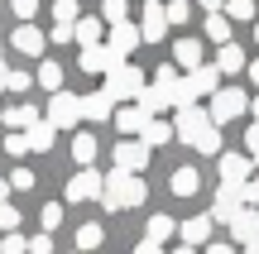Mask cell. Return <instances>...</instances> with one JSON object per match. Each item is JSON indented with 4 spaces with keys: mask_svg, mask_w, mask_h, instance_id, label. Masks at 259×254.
<instances>
[{
    "mask_svg": "<svg viewBox=\"0 0 259 254\" xmlns=\"http://www.w3.org/2000/svg\"><path fill=\"white\" fill-rule=\"evenodd\" d=\"M5 154H10V159H24V154H29V134L10 130V134H5Z\"/></svg>",
    "mask_w": 259,
    "mask_h": 254,
    "instance_id": "e575fe53",
    "label": "cell"
},
{
    "mask_svg": "<svg viewBox=\"0 0 259 254\" xmlns=\"http://www.w3.org/2000/svg\"><path fill=\"white\" fill-rule=\"evenodd\" d=\"M0 120H5L10 130L29 134V130H34V125H38V120H48V115H38L34 106H24V101H19V106H5V111H0Z\"/></svg>",
    "mask_w": 259,
    "mask_h": 254,
    "instance_id": "7c38bea8",
    "label": "cell"
},
{
    "mask_svg": "<svg viewBox=\"0 0 259 254\" xmlns=\"http://www.w3.org/2000/svg\"><path fill=\"white\" fill-rule=\"evenodd\" d=\"M139 139H144L149 149H158V144H168V139H178V130H173V125H163V120H149V125H144V134H139Z\"/></svg>",
    "mask_w": 259,
    "mask_h": 254,
    "instance_id": "d4e9b609",
    "label": "cell"
},
{
    "mask_svg": "<svg viewBox=\"0 0 259 254\" xmlns=\"http://www.w3.org/2000/svg\"><path fill=\"white\" fill-rule=\"evenodd\" d=\"M82 120H87V111H82V96H72V91H58L53 101H48V125H53V130H77Z\"/></svg>",
    "mask_w": 259,
    "mask_h": 254,
    "instance_id": "277c9868",
    "label": "cell"
},
{
    "mask_svg": "<svg viewBox=\"0 0 259 254\" xmlns=\"http://www.w3.org/2000/svg\"><path fill=\"white\" fill-rule=\"evenodd\" d=\"M135 43H144V29H135V19H125V24H111V34H106V48H115L120 58L135 53Z\"/></svg>",
    "mask_w": 259,
    "mask_h": 254,
    "instance_id": "30bf717a",
    "label": "cell"
},
{
    "mask_svg": "<svg viewBox=\"0 0 259 254\" xmlns=\"http://www.w3.org/2000/svg\"><path fill=\"white\" fill-rule=\"evenodd\" d=\"M0 230H5V235H15V230H19V211L10 207V201L0 207Z\"/></svg>",
    "mask_w": 259,
    "mask_h": 254,
    "instance_id": "60d3db41",
    "label": "cell"
},
{
    "mask_svg": "<svg viewBox=\"0 0 259 254\" xmlns=\"http://www.w3.org/2000/svg\"><path fill=\"white\" fill-rule=\"evenodd\" d=\"M231 240L235 245H250V240H259V207H245V211H235V221H231Z\"/></svg>",
    "mask_w": 259,
    "mask_h": 254,
    "instance_id": "8fae6325",
    "label": "cell"
},
{
    "mask_svg": "<svg viewBox=\"0 0 259 254\" xmlns=\"http://www.w3.org/2000/svg\"><path fill=\"white\" fill-rule=\"evenodd\" d=\"M149 120H154V115H149V111H139V106H120V111H115V130H120L125 139H130V134H135V139H139Z\"/></svg>",
    "mask_w": 259,
    "mask_h": 254,
    "instance_id": "5bb4252c",
    "label": "cell"
},
{
    "mask_svg": "<svg viewBox=\"0 0 259 254\" xmlns=\"http://www.w3.org/2000/svg\"><path fill=\"white\" fill-rule=\"evenodd\" d=\"M38 86H48V91H63V67L58 63H38Z\"/></svg>",
    "mask_w": 259,
    "mask_h": 254,
    "instance_id": "83f0119b",
    "label": "cell"
},
{
    "mask_svg": "<svg viewBox=\"0 0 259 254\" xmlns=\"http://www.w3.org/2000/svg\"><path fill=\"white\" fill-rule=\"evenodd\" d=\"M135 254H163V245H154V240H139Z\"/></svg>",
    "mask_w": 259,
    "mask_h": 254,
    "instance_id": "bcb514c9",
    "label": "cell"
},
{
    "mask_svg": "<svg viewBox=\"0 0 259 254\" xmlns=\"http://www.w3.org/2000/svg\"><path fill=\"white\" fill-rule=\"evenodd\" d=\"M197 154H221V125H211V130L197 139Z\"/></svg>",
    "mask_w": 259,
    "mask_h": 254,
    "instance_id": "d590c367",
    "label": "cell"
},
{
    "mask_svg": "<svg viewBox=\"0 0 259 254\" xmlns=\"http://www.w3.org/2000/svg\"><path fill=\"white\" fill-rule=\"evenodd\" d=\"M144 43H163V34H168V5L163 0H144Z\"/></svg>",
    "mask_w": 259,
    "mask_h": 254,
    "instance_id": "9c48e42d",
    "label": "cell"
},
{
    "mask_svg": "<svg viewBox=\"0 0 259 254\" xmlns=\"http://www.w3.org/2000/svg\"><path fill=\"white\" fill-rule=\"evenodd\" d=\"M149 159H154V149L144 139H120L115 144V168H125V173H144Z\"/></svg>",
    "mask_w": 259,
    "mask_h": 254,
    "instance_id": "8992f818",
    "label": "cell"
},
{
    "mask_svg": "<svg viewBox=\"0 0 259 254\" xmlns=\"http://www.w3.org/2000/svg\"><path fill=\"white\" fill-rule=\"evenodd\" d=\"M101 192H106V173H96V168H82L67 182V201H92V197H101Z\"/></svg>",
    "mask_w": 259,
    "mask_h": 254,
    "instance_id": "52a82bcc",
    "label": "cell"
},
{
    "mask_svg": "<svg viewBox=\"0 0 259 254\" xmlns=\"http://www.w3.org/2000/svg\"><path fill=\"white\" fill-rule=\"evenodd\" d=\"M0 254H29V240L15 230V235H5V240H0Z\"/></svg>",
    "mask_w": 259,
    "mask_h": 254,
    "instance_id": "f35d334b",
    "label": "cell"
},
{
    "mask_svg": "<svg viewBox=\"0 0 259 254\" xmlns=\"http://www.w3.org/2000/svg\"><path fill=\"white\" fill-rule=\"evenodd\" d=\"M120 63L125 58L115 53V48H106V43L101 48H82V72H92V77H111Z\"/></svg>",
    "mask_w": 259,
    "mask_h": 254,
    "instance_id": "ba28073f",
    "label": "cell"
},
{
    "mask_svg": "<svg viewBox=\"0 0 259 254\" xmlns=\"http://www.w3.org/2000/svg\"><path fill=\"white\" fill-rule=\"evenodd\" d=\"M101 240H106V230L96 226V221H87V226L77 230V249H82V254H87V249H96V245H101Z\"/></svg>",
    "mask_w": 259,
    "mask_h": 254,
    "instance_id": "f1b7e54d",
    "label": "cell"
},
{
    "mask_svg": "<svg viewBox=\"0 0 259 254\" xmlns=\"http://www.w3.org/2000/svg\"><path fill=\"white\" fill-rule=\"evenodd\" d=\"M173 58H178V67H187V72L206 67L202 63V38H178V43H173Z\"/></svg>",
    "mask_w": 259,
    "mask_h": 254,
    "instance_id": "e0dca14e",
    "label": "cell"
},
{
    "mask_svg": "<svg viewBox=\"0 0 259 254\" xmlns=\"http://www.w3.org/2000/svg\"><path fill=\"white\" fill-rule=\"evenodd\" d=\"M226 19H254V0H226Z\"/></svg>",
    "mask_w": 259,
    "mask_h": 254,
    "instance_id": "836d02e7",
    "label": "cell"
},
{
    "mask_svg": "<svg viewBox=\"0 0 259 254\" xmlns=\"http://www.w3.org/2000/svg\"><path fill=\"white\" fill-rule=\"evenodd\" d=\"M245 154H250V159L259 163V120L250 125V134H245Z\"/></svg>",
    "mask_w": 259,
    "mask_h": 254,
    "instance_id": "ee69618b",
    "label": "cell"
},
{
    "mask_svg": "<svg viewBox=\"0 0 259 254\" xmlns=\"http://www.w3.org/2000/svg\"><path fill=\"white\" fill-rule=\"evenodd\" d=\"M173 230H183V226H173V216H149V235L144 240L163 245V240H173Z\"/></svg>",
    "mask_w": 259,
    "mask_h": 254,
    "instance_id": "484cf974",
    "label": "cell"
},
{
    "mask_svg": "<svg viewBox=\"0 0 259 254\" xmlns=\"http://www.w3.org/2000/svg\"><path fill=\"white\" fill-rule=\"evenodd\" d=\"M206 111H211L216 125H231V120H240V115L250 111V96H245L240 86H221V91L211 96V106H206Z\"/></svg>",
    "mask_w": 259,
    "mask_h": 254,
    "instance_id": "3957f363",
    "label": "cell"
},
{
    "mask_svg": "<svg viewBox=\"0 0 259 254\" xmlns=\"http://www.w3.org/2000/svg\"><path fill=\"white\" fill-rule=\"evenodd\" d=\"M216 67H221V72H245V67H250V63H245V48L240 43H226L221 53H216Z\"/></svg>",
    "mask_w": 259,
    "mask_h": 254,
    "instance_id": "603a6c76",
    "label": "cell"
},
{
    "mask_svg": "<svg viewBox=\"0 0 259 254\" xmlns=\"http://www.w3.org/2000/svg\"><path fill=\"white\" fill-rule=\"evenodd\" d=\"M29 254H53V235H34L29 240Z\"/></svg>",
    "mask_w": 259,
    "mask_h": 254,
    "instance_id": "f6af8a7d",
    "label": "cell"
},
{
    "mask_svg": "<svg viewBox=\"0 0 259 254\" xmlns=\"http://www.w3.org/2000/svg\"><path fill=\"white\" fill-rule=\"evenodd\" d=\"M53 43H77V24H53Z\"/></svg>",
    "mask_w": 259,
    "mask_h": 254,
    "instance_id": "7bdbcfd3",
    "label": "cell"
},
{
    "mask_svg": "<svg viewBox=\"0 0 259 254\" xmlns=\"http://www.w3.org/2000/svg\"><path fill=\"white\" fill-rule=\"evenodd\" d=\"M34 173H29V168H15V173H10V187H15V192H29V187H34Z\"/></svg>",
    "mask_w": 259,
    "mask_h": 254,
    "instance_id": "b9f144b4",
    "label": "cell"
},
{
    "mask_svg": "<svg viewBox=\"0 0 259 254\" xmlns=\"http://www.w3.org/2000/svg\"><path fill=\"white\" fill-rule=\"evenodd\" d=\"M250 115H254V120H259V96H254V101H250Z\"/></svg>",
    "mask_w": 259,
    "mask_h": 254,
    "instance_id": "db71d44e",
    "label": "cell"
},
{
    "mask_svg": "<svg viewBox=\"0 0 259 254\" xmlns=\"http://www.w3.org/2000/svg\"><path fill=\"white\" fill-rule=\"evenodd\" d=\"M192 19V5L187 0H168V24H187Z\"/></svg>",
    "mask_w": 259,
    "mask_h": 254,
    "instance_id": "8d00e7d4",
    "label": "cell"
},
{
    "mask_svg": "<svg viewBox=\"0 0 259 254\" xmlns=\"http://www.w3.org/2000/svg\"><path fill=\"white\" fill-rule=\"evenodd\" d=\"M135 106H139V111H149V115H154V120H158V111H168V106H173V96H168L163 86H144Z\"/></svg>",
    "mask_w": 259,
    "mask_h": 254,
    "instance_id": "d6986e66",
    "label": "cell"
},
{
    "mask_svg": "<svg viewBox=\"0 0 259 254\" xmlns=\"http://www.w3.org/2000/svg\"><path fill=\"white\" fill-rule=\"evenodd\" d=\"M197 5H202L206 15H216V10H226V0H197Z\"/></svg>",
    "mask_w": 259,
    "mask_h": 254,
    "instance_id": "7dc6e473",
    "label": "cell"
},
{
    "mask_svg": "<svg viewBox=\"0 0 259 254\" xmlns=\"http://www.w3.org/2000/svg\"><path fill=\"white\" fill-rule=\"evenodd\" d=\"M10 192H15V187H10V178H0V207L10 201Z\"/></svg>",
    "mask_w": 259,
    "mask_h": 254,
    "instance_id": "c3c4849f",
    "label": "cell"
},
{
    "mask_svg": "<svg viewBox=\"0 0 259 254\" xmlns=\"http://www.w3.org/2000/svg\"><path fill=\"white\" fill-rule=\"evenodd\" d=\"M77 19H82L77 0H58V5H53V24H77Z\"/></svg>",
    "mask_w": 259,
    "mask_h": 254,
    "instance_id": "4dcf8cb0",
    "label": "cell"
},
{
    "mask_svg": "<svg viewBox=\"0 0 259 254\" xmlns=\"http://www.w3.org/2000/svg\"><path fill=\"white\" fill-rule=\"evenodd\" d=\"M245 254H259V240H250V245H245Z\"/></svg>",
    "mask_w": 259,
    "mask_h": 254,
    "instance_id": "9f6ffc18",
    "label": "cell"
},
{
    "mask_svg": "<svg viewBox=\"0 0 259 254\" xmlns=\"http://www.w3.org/2000/svg\"><path fill=\"white\" fill-rule=\"evenodd\" d=\"M168 187H173V197H197V187H202V173H197V168H178L173 178H168Z\"/></svg>",
    "mask_w": 259,
    "mask_h": 254,
    "instance_id": "ffe728a7",
    "label": "cell"
},
{
    "mask_svg": "<svg viewBox=\"0 0 259 254\" xmlns=\"http://www.w3.org/2000/svg\"><path fill=\"white\" fill-rule=\"evenodd\" d=\"M250 207H259V178L250 182Z\"/></svg>",
    "mask_w": 259,
    "mask_h": 254,
    "instance_id": "f907efd6",
    "label": "cell"
},
{
    "mask_svg": "<svg viewBox=\"0 0 259 254\" xmlns=\"http://www.w3.org/2000/svg\"><path fill=\"white\" fill-rule=\"evenodd\" d=\"M5 77H10V67H5V53H0V91H5Z\"/></svg>",
    "mask_w": 259,
    "mask_h": 254,
    "instance_id": "816d5d0a",
    "label": "cell"
},
{
    "mask_svg": "<svg viewBox=\"0 0 259 254\" xmlns=\"http://www.w3.org/2000/svg\"><path fill=\"white\" fill-rule=\"evenodd\" d=\"M173 254H197V249H192V245H178V249H173Z\"/></svg>",
    "mask_w": 259,
    "mask_h": 254,
    "instance_id": "11a10c76",
    "label": "cell"
},
{
    "mask_svg": "<svg viewBox=\"0 0 259 254\" xmlns=\"http://www.w3.org/2000/svg\"><path fill=\"white\" fill-rule=\"evenodd\" d=\"M38 221H44V235H53V230L63 226V207H58V201H48V207L38 211Z\"/></svg>",
    "mask_w": 259,
    "mask_h": 254,
    "instance_id": "d6a6232c",
    "label": "cell"
},
{
    "mask_svg": "<svg viewBox=\"0 0 259 254\" xmlns=\"http://www.w3.org/2000/svg\"><path fill=\"white\" fill-rule=\"evenodd\" d=\"M101 34H106V24L96 15H82V19H77V43H82V48H101Z\"/></svg>",
    "mask_w": 259,
    "mask_h": 254,
    "instance_id": "44dd1931",
    "label": "cell"
},
{
    "mask_svg": "<svg viewBox=\"0 0 259 254\" xmlns=\"http://www.w3.org/2000/svg\"><path fill=\"white\" fill-rule=\"evenodd\" d=\"M178 235H183V245H192V249L206 245V240H211V211H206V216H187Z\"/></svg>",
    "mask_w": 259,
    "mask_h": 254,
    "instance_id": "9a60e30c",
    "label": "cell"
},
{
    "mask_svg": "<svg viewBox=\"0 0 259 254\" xmlns=\"http://www.w3.org/2000/svg\"><path fill=\"white\" fill-rule=\"evenodd\" d=\"M53 125H48V120H38L34 125V130H29V149H38V154H44V149H53Z\"/></svg>",
    "mask_w": 259,
    "mask_h": 254,
    "instance_id": "4316f807",
    "label": "cell"
},
{
    "mask_svg": "<svg viewBox=\"0 0 259 254\" xmlns=\"http://www.w3.org/2000/svg\"><path fill=\"white\" fill-rule=\"evenodd\" d=\"M10 43H15V48H19V53H24V58H38V53H44V43H48V38L38 34L34 24H19L15 34H10Z\"/></svg>",
    "mask_w": 259,
    "mask_h": 254,
    "instance_id": "2e32d148",
    "label": "cell"
},
{
    "mask_svg": "<svg viewBox=\"0 0 259 254\" xmlns=\"http://www.w3.org/2000/svg\"><path fill=\"white\" fill-rule=\"evenodd\" d=\"M206 38L211 43H231V19H226V10H216V15H206Z\"/></svg>",
    "mask_w": 259,
    "mask_h": 254,
    "instance_id": "cb8c5ba5",
    "label": "cell"
},
{
    "mask_svg": "<svg viewBox=\"0 0 259 254\" xmlns=\"http://www.w3.org/2000/svg\"><path fill=\"white\" fill-rule=\"evenodd\" d=\"M178 82H183V77H178V67H173V63H163V67H158V72H154V86H163L168 96L178 91Z\"/></svg>",
    "mask_w": 259,
    "mask_h": 254,
    "instance_id": "1f68e13d",
    "label": "cell"
},
{
    "mask_svg": "<svg viewBox=\"0 0 259 254\" xmlns=\"http://www.w3.org/2000/svg\"><path fill=\"white\" fill-rule=\"evenodd\" d=\"M149 197V187H144V178L139 173H125V168H115V173H106V192H101V201L111 211H125V207H139V201Z\"/></svg>",
    "mask_w": 259,
    "mask_h": 254,
    "instance_id": "6da1fadb",
    "label": "cell"
},
{
    "mask_svg": "<svg viewBox=\"0 0 259 254\" xmlns=\"http://www.w3.org/2000/svg\"><path fill=\"white\" fill-rule=\"evenodd\" d=\"M254 43H259V24H254Z\"/></svg>",
    "mask_w": 259,
    "mask_h": 254,
    "instance_id": "6f0895ef",
    "label": "cell"
},
{
    "mask_svg": "<svg viewBox=\"0 0 259 254\" xmlns=\"http://www.w3.org/2000/svg\"><path fill=\"white\" fill-rule=\"evenodd\" d=\"M206 254H240V249H235V245H211Z\"/></svg>",
    "mask_w": 259,
    "mask_h": 254,
    "instance_id": "681fc988",
    "label": "cell"
},
{
    "mask_svg": "<svg viewBox=\"0 0 259 254\" xmlns=\"http://www.w3.org/2000/svg\"><path fill=\"white\" fill-rule=\"evenodd\" d=\"M72 159L82 163V168H92V163H96V134H92V130H77V139H72Z\"/></svg>",
    "mask_w": 259,
    "mask_h": 254,
    "instance_id": "7402d4cb",
    "label": "cell"
},
{
    "mask_svg": "<svg viewBox=\"0 0 259 254\" xmlns=\"http://www.w3.org/2000/svg\"><path fill=\"white\" fill-rule=\"evenodd\" d=\"M29 82H38V77H29V72H10V77H5V91L24 96V91H29Z\"/></svg>",
    "mask_w": 259,
    "mask_h": 254,
    "instance_id": "74e56055",
    "label": "cell"
},
{
    "mask_svg": "<svg viewBox=\"0 0 259 254\" xmlns=\"http://www.w3.org/2000/svg\"><path fill=\"white\" fill-rule=\"evenodd\" d=\"M144 86H149V82H144V72H139V67H130V63H120L111 77H106L101 91L111 96V101H139V91H144Z\"/></svg>",
    "mask_w": 259,
    "mask_h": 254,
    "instance_id": "7a4b0ae2",
    "label": "cell"
},
{
    "mask_svg": "<svg viewBox=\"0 0 259 254\" xmlns=\"http://www.w3.org/2000/svg\"><path fill=\"white\" fill-rule=\"evenodd\" d=\"M10 10H15L19 24H29V19H34V10H38V0H10Z\"/></svg>",
    "mask_w": 259,
    "mask_h": 254,
    "instance_id": "ab89813d",
    "label": "cell"
},
{
    "mask_svg": "<svg viewBox=\"0 0 259 254\" xmlns=\"http://www.w3.org/2000/svg\"><path fill=\"white\" fill-rule=\"evenodd\" d=\"M211 125H216V120H211V111H202V106H187V111H178L173 130H178V139H183V144H192V149H197V139H202Z\"/></svg>",
    "mask_w": 259,
    "mask_h": 254,
    "instance_id": "5b68a950",
    "label": "cell"
},
{
    "mask_svg": "<svg viewBox=\"0 0 259 254\" xmlns=\"http://www.w3.org/2000/svg\"><path fill=\"white\" fill-rule=\"evenodd\" d=\"M250 168H254V159L250 154H221V182H250Z\"/></svg>",
    "mask_w": 259,
    "mask_h": 254,
    "instance_id": "4fadbf2b",
    "label": "cell"
},
{
    "mask_svg": "<svg viewBox=\"0 0 259 254\" xmlns=\"http://www.w3.org/2000/svg\"><path fill=\"white\" fill-rule=\"evenodd\" d=\"M82 111H87V120H115V101L106 91H92V96H82Z\"/></svg>",
    "mask_w": 259,
    "mask_h": 254,
    "instance_id": "ac0fdd59",
    "label": "cell"
},
{
    "mask_svg": "<svg viewBox=\"0 0 259 254\" xmlns=\"http://www.w3.org/2000/svg\"><path fill=\"white\" fill-rule=\"evenodd\" d=\"M101 19L106 24H125L130 19V0H101Z\"/></svg>",
    "mask_w": 259,
    "mask_h": 254,
    "instance_id": "f546056e",
    "label": "cell"
},
{
    "mask_svg": "<svg viewBox=\"0 0 259 254\" xmlns=\"http://www.w3.org/2000/svg\"><path fill=\"white\" fill-rule=\"evenodd\" d=\"M77 254H82V249H77Z\"/></svg>",
    "mask_w": 259,
    "mask_h": 254,
    "instance_id": "680465c9",
    "label": "cell"
},
{
    "mask_svg": "<svg viewBox=\"0 0 259 254\" xmlns=\"http://www.w3.org/2000/svg\"><path fill=\"white\" fill-rule=\"evenodd\" d=\"M250 82L259 86V58H254V63H250Z\"/></svg>",
    "mask_w": 259,
    "mask_h": 254,
    "instance_id": "f5cc1de1",
    "label": "cell"
}]
</instances>
